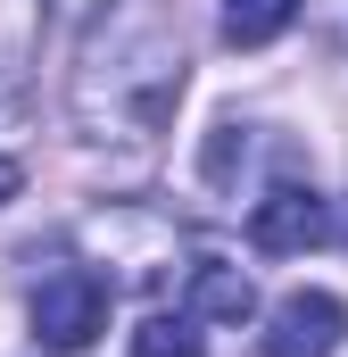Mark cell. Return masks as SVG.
Masks as SVG:
<instances>
[{
	"label": "cell",
	"instance_id": "obj_1",
	"mask_svg": "<svg viewBox=\"0 0 348 357\" xmlns=\"http://www.w3.org/2000/svg\"><path fill=\"white\" fill-rule=\"evenodd\" d=\"M100 333H108V282L91 266H67V274H50V282L33 291V341H42V349L75 357V349H91Z\"/></svg>",
	"mask_w": 348,
	"mask_h": 357
},
{
	"label": "cell",
	"instance_id": "obj_2",
	"mask_svg": "<svg viewBox=\"0 0 348 357\" xmlns=\"http://www.w3.org/2000/svg\"><path fill=\"white\" fill-rule=\"evenodd\" d=\"M315 241H324V199L307 183H274L249 208V250H265V258H299Z\"/></svg>",
	"mask_w": 348,
	"mask_h": 357
},
{
	"label": "cell",
	"instance_id": "obj_3",
	"mask_svg": "<svg viewBox=\"0 0 348 357\" xmlns=\"http://www.w3.org/2000/svg\"><path fill=\"white\" fill-rule=\"evenodd\" d=\"M348 333V307L332 291H290L274 307V333H265V357H332Z\"/></svg>",
	"mask_w": 348,
	"mask_h": 357
},
{
	"label": "cell",
	"instance_id": "obj_4",
	"mask_svg": "<svg viewBox=\"0 0 348 357\" xmlns=\"http://www.w3.org/2000/svg\"><path fill=\"white\" fill-rule=\"evenodd\" d=\"M191 307H199V316H224V324H249V316H258V282L241 266L199 258V266H191Z\"/></svg>",
	"mask_w": 348,
	"mask_h": 357
},
{
	"label": "cell",
	"instance_id": "obj_5",
	"mask_svg": "<svg viewBox=\"0 0 348 357\" xmlns=\"http://www.w3.org/2000/svg\"><path fill=\"white\" fill-rule=\"evenodd\" d=\"M290 17H299V0H224V33H232L241 50L274 42V33H282Z\"/></svg>",
	"mask_w": 348,
	"mask_h": 357
},
{
	"label": "cell",
	"instance_id": "obj_6",
	"mask_svg": "<svg viewBox=\"0 0 348 357\" xmlns=\"http://www.w3.org/2000/svg\"><path fill=\"white\" fill-rule=\"evenodd\" d=\"M133 357H207V341H199V324H191V316H141Z\"/></svg>",
	"mask_w": 348,
	"mask_h": 357
},
{
	"label": "cell",
	"instance_id": "obj_7",
	"mask_svg": "<svg viewBox=\"0 0 348 357\" xmlns=\"http://www.w3.org/2000/svg\"><path fill=\"white\" fill-rule=\"evenodd\" d=\"M50 8H58V17H100L108 0H50Z\"/></svg>",
	"mask_w": 348,
	"mask_h": 357
},
{
	"label": "cell",
	"instance_id": "obj_8",
	"mask_svg": "<svg viewBox=\"0 0 348 357\" xmlns=\"http://www.w3.org/2000/svg\"><path fill=\"white\" fill-rule=\"evenodd\" d=\"M8 199H17V167L0 158V208H8Z\"/></svg>",
	"mask_w": 348,
	"mask_h": 357
}]
</instances>
